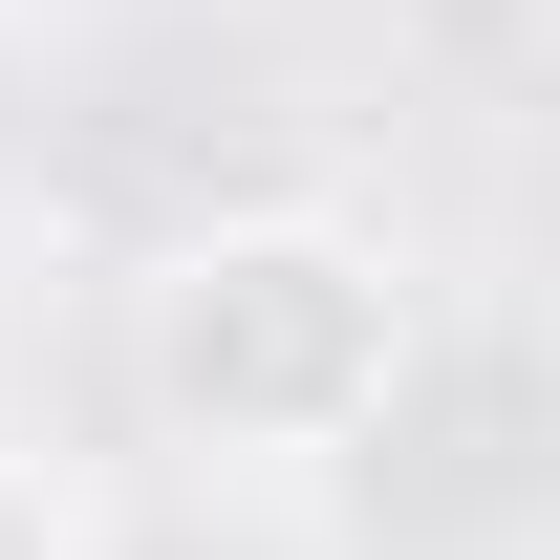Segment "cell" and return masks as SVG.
I'll use <instances>...</instances> for the list:
<instances>
[{"label":"cell","mask_w":560,"mask_h":560,"mask_svg":"<svg viewBox=\"0 0 560 560\" xmlns=\"http://www.w3.org/2000/svg\"><path fill=\"white\" fill-rule=\"evenodd\" d=\"M410 366H431L410 237H366V215H324V195L195 215V237L130 280V388L215 475H346L366 431L410 410Z\"/></svg>","instance_id":"obj_1"},{"label":"cell","mask_w":560,"mask_h":560,"mask_svg":"<svg viewBox=\"0 0 560 560\" xmlns=\"http://www.w3.org/2000/svg\"><path fill=\"white\" fill-rule=\"evenodd\" d=\"M0 560H108V517H86L44 453H0Z\"/></svg>","instance_id":"obj_2"},{"label":"cell","mask_w":560,"mask_h":560,"mask_svg":"<svg viewBox=\"0 0 560 560\" xmlns=\"http://www.w3.org/2000/svg\"><path fill=\"white\" fill-rule=\"evenodd\" d=\"M0 22H22V0H0Z\"/></svg>","instance_id":"obj_3"}]
</instances>
